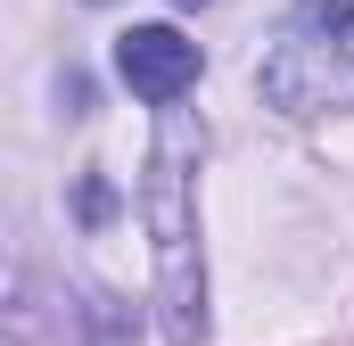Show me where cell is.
I'll return each mask as SVG.
<instances>
[{
    "mask_svg": "<svg viewBox=\"0 0 354 346\" xmlns=\"http://www.w3.org/2000/svg\"><path fill=\"white\" fill-rule=\"evenodd\" d=\"M189 173H198V132H189L181 107H165L157 157H149V239H157V305H165V338L174 346H198V330H206V272H198Z\"/></svg>",
    "mask_w": 354,
    "mask_h": 346,
    "instance_id": "6da1fadb",
    "label": "cell"
},
{
    "mask_svg": "<svg viewBox=\"0 0 354 346\" xmlns=\"http://www.w3.org/2000/svg\"><path fill=\"white\" fill-rule=\"evenodd\" d=\"M338 83H346V50L322 42V33H305V25H288V42L264 58V99L288 107V116H313Z\"/></svg>",
    "mask_w": 354,
    "mask_h": 346,
    "instance_id": "7a4b0ae2",
    "label": "cell"
},
{
    "mask_svg": "<svg viewBox=\"0 0 354 346\" xmlns=\"http://www.w3.org/2000/svg\"><path fill=\"white\" fill-rule=\"evenodd\" d=\"M115 75L140 91L149 107H174L181 91L198 83V42H181L174 25H132L115 42Z\"/></svg>",
    "mask_w": 354,
    "mask_h": 346,
    "instance_id": "3957f363",
    "label": "cell"
},
{
    "mask_svg": "<svg viewBox=\"0 0 354 346\" xmlns=\"http://www.w3.org/2000/svg\"><path fill=\"white\" fill-rule=\"evenodd\" d=\"M297 25L322 33V42H338V33L354 25V0H297Z\"/></svg>",
    "mask_w": 354,
    "mask_h": 346,
    "instance_id": "277c9868",
    "label": "cell"
},
{
    "mask_svg": "<svg viewBox=\"0 0 354 346\" xmlns=\"http://www.w3.org/2000/svg\"><path fill=\"white\" fill-rule=\"evenodd\" d=\"M174 8H206V0H174Z\"/></svg>",
    "mask_w": 354,
    "mask_h": 346,
    "instance_id": "5b68a950",
    "label": "cell"
}]
</instances>
